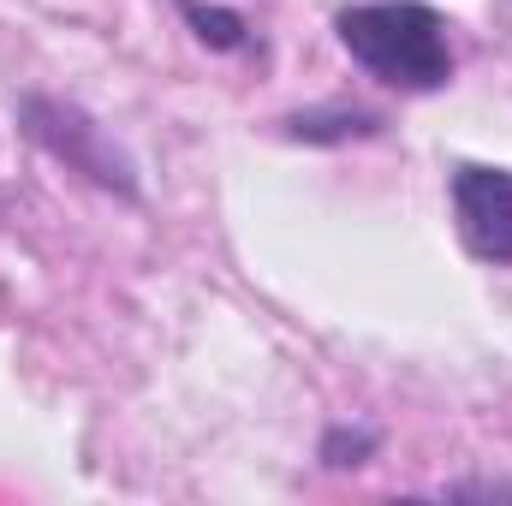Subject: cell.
<instances>
[{"label":"cell","instance_id":"5","mask_svg":"<svg viewBox=\"0 0 512 506\" xmlns=\"http://www.w3.org/2000/svg\"><path fill=\"white\" fill-rule=\"evenodd\" d=\"M185 18L197 24V36L209 48H245V18L233 6H197V0H185Z\"/></svg>","mask_w":512,"mask_h":506},{"label":"cell","instance_id":"3","mask_svg":"<svg viewBox=\"0 0 512 506\" xmlns=\"http://www.w3.org/2000/svg\"><path fill=\"white\" fill-rule=\"evenodd\" d=\"M453 215H459V233L477 256L512 262V173L459 167L453 173Z\"/></svg>","mask_w":512,"mask_h":506},{"label":"cell","instance_id":"1","mask_svg":"<svg viewBox=\"0 0 512 506\" xmlns=\"http://www.w3.org/2000/svg\"><path fill=\"white\" fill-rule=\"evenodd\" d=\"M340 48L393 90H441L453 78L447 24L423 0H370L340 12Z\"/></svg>","mask_w":512,"mask_h":506},{"label":"cell","instance_id":"4","mask_svg":"<svg viewBox=\"0 0 512 506\" xmlns=\"http://www.w3.org/2000/svg\"><path fill=\"white\" fill-rule=\"evenodd\" d=\"M382 131L376 114H358V108H328V114H292L286 120V137L298 143H346V137H370Z\"/></svg>","mask_w":512,"mask_h":506},{"label":"cell","instance_id":"7","mask_svg":"<svg viewBox=\"0 0 512 506\" xmlns=\"http://www.w3.org/2000/svg\"><path fill=\"white\" fill-rule=\"evenodd\" d=\"M459 501H512V483H459Z\"/></svg>","mask_w":512,"mask_h":506},{"label":"cell","instance_id":"6","mask_svg":"<svg viewBox=\"0 0 512 506\" xmlns=\"http://www.w3.org/2000/svg\"><path fill=\"white\" fill-rule=\"evenodd\" d=\"M370 453H376V429H328V441H322V459H328L334 471L364 465Z\"/></svg>","mask_w":512,"mask_h":506},{"label":"cell","instance_id":"2","mask_svg":"<svg viewBox=\"0 0 512 506\" xmlns=\"http://www.w3.org/2000/svg\"><path fill=\"white\" fill-rule=\"evenodd\" d=\"M18 120H24V131H30L54 161H66L72 173L96 179L102 191L137 197V173H131V161L108 143V131L96 126L84 108L54 102V96H24V102H18Z\"/></svg>","mask_w":512,"mask_h":506}]
</instances>
